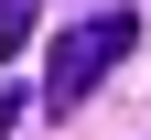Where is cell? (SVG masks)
Here are the masks:
<instances>
[{"mask_svg":"<svg viewBox=\"0 0 151 140\" xmlns=\"http://www.w3.org/2000/svg\"><path fill=\"white\" fill-rule=\"evenodd\" d=\"M129 43H140V22H129V11H86L76 32H54V65H43V108H54V118H65V108H86V86H108Z\"/></svg>","mask_w":151,"mask_h":140,"instance_id":"1","label":"cell"},{"mask_svg":"<svg viewBox=\"0 0 151 140\" xmlns=\"http://www.w3.org/2000/svg\"><path fill=\"white\" fill-rule=\"evenodd\" d=\"M32 22H43V0H0V65L32 43Z\"/></svg>","mask_w":151,"mask_h":140,"instance_id":"2","label":"cell"},{"mask_svg":"<svg viewBox=\"0 0 151 140\" xmlns=\"http://www.w3.org/2000/svg\"><path fill=\"white\" fill-rule=\"evenodd\" d=\"M11 129H22V86H0V140H11Z\"/></svg>","mask_w":151,"mask_h":140,"instance_id":"3","label":"cell"}]
</instances>
